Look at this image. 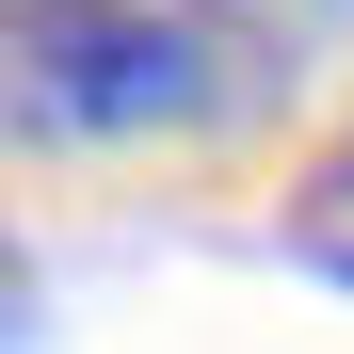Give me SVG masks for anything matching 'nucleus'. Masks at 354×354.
Segmentation results:
<instances>
[{"label":"nucleus","instance_id":"4","mask_svg":"<svg viewBox=\"0 0 354 354\" xmlns=\"http://www.w3.org/2000/svg\"><path fill=\"white\" fill-rule=\"evenodd\" d=\"M65 17H81V0H0V32H17V48H32V32H65Z\"/></svg>","mask_w":354,"mask_h":354},{"label":"nucleus","instance_id":"1","mask_svg":"<svg viewBox=\"0 0 354 354\" xmlns=\"http://www.w3.org/2000/svg\"><path fill=\"white\" fill-rule=\"evenodd\" d=\"M258 48L209 17V0H81L65 32L17 48V113L32 129H209L225 97H242Z\"/></svg>","mask_w":354,"mask_h":354},{"label":"nucleus","instance_id":"3","mask_svg":"<svg viewBox=\"0 0 354 354\" xmlns=\"http://www.w3.org/2000/svg\"><path fill=\"white\" fill-rule=\"evenodd\" d=\"M32 322H48V274H32V242H17V225H0V354H17Z\"/></svg>","mask_w":354,"mask_h":354},{"label":"nucleus","instance_id":"2","mask_svg":"<svg viewBox=\"0 0 354 354\" xmlns=\"http://www.w3.org/2000/svg\"><path fill=\"white\" fill-rule=\"evenodd\" d=\"M274 242L306 258L322 290H354V129H338V145L306 161V177H290V209H274Z\"/></svg>","mask_w":354,"mask_h":354}]
</instances>
